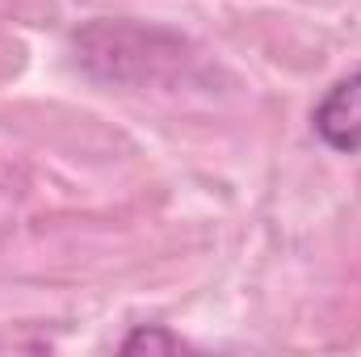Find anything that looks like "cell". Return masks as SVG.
Wrapping results in <instances>:
<instances>
[{
    "mask_svg": "<svg viewBox=\"0 0 361 357\" xmlns=\"http://www.w3.org/2000/svg\"><path fill=\"white\" fill-rule=\"evenodd\" d=\"M180 349H185V341L160 324H143L122 341V353H180Z\"/></svg>",
    "mask_w": 361,
    "mask_h": 357,
    "instance_id": "2",
    "label": "cell"
},
{
    "mask_svg": "<svg viewBox=\"0 0 361 357\" xmlns=\"http://www.w3.org/2000/svg\"><path fill=\"white\" fill-rule=\"evenodd\" d=\"M311 126L332 152L357 156L361 152V72L336 80L319 97V105L311 109Z\"/></svg>",
    "mask_w": 361,
    "mask_h": 357,
    "instance_id": "1",
    "label": "cell"
}]
</instances>
